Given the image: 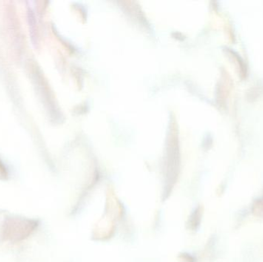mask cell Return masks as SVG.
Here are the masks:
<instances>
[{
  "instance_id": "1",
  "label": "cell",
  "mask_w": 263,
  "mask_h": 262,
  "mask_svg": "<svg viewBox=\"0 0 263 262\" xmlns=\"http://www.w3.org/2000/svg\"><path fill=\"white\" fill-rule=\"evenodd\" d=\"M253 212L256 216L263 218V198L255 201L253 206Z\"/></svg>"
}]
</instances>
